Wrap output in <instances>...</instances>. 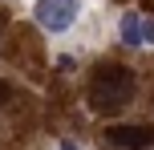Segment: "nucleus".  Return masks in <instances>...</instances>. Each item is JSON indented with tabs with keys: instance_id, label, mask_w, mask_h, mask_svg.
<instances>
[{
	"instance_id": "obj_2",
	"label": "nucleus",
	"mask_w": 154,
	"mask_h": 150,
	"mask_svg": "<svg viewBox=\"0 0 154 150\" xmlns=\"http://www.w3.org/2000/svg\"><path fill=\"white\" fill-rule=\"evenodd\" d=\"M32 16L49 32H69L77 24V16H81V0H37L32 4Z\"/></svg>"
},
{
	"instance_id": "obj_7",
	"label": "nucleus",
	"mask_w": 154,
	"mask_h": 150,
	"mask_svg": "<svg viewBox=\"0 0 154 150\" xmlns=\"http://www.w3.org/2000/svg\"><path fill=\"white\" fill-rule=\"evenodd\" d=\"M57 150H77V142H61V146H57Z\"/></svg>"
},
{
	"instance_id": "obj_4",
	"label": "nucleus",
	"mask_w": 154,
	"mask_h": 150,
	"mask_svg": "<svg viewBox=\"0 0 154 150\" xmlns=\"http://www.w3.org/2000/svg\"><path fill=\"white\" fill-rule=\"evenodd\" d=\"M122 41H126V45H142V16L138 12H126L122 16Z\"/></svg>"
},
{
	"instance_id": "obj_8",
	"label": "nucleus",
	"mask_w": 154,
	"mask_h": 150,
	"mask_svg": "<svg viewBox=\"0 0 154 150\" xmlns=\"http://www.w3.org/2000/svg\"><path fill=\"white\" fill-rule=\"evenodd\" d=\"M146 12H150V16H154V0H146Z\"/></svg>"
},
{
	"instance_id": "obj_1",
	"label": "nucleus",
	"mask_w": 154,
	"mask_h": 150,
	"mask_svg": "<svg viewBox=\"0 0 154 150\" xmlns=\"http://www.w3.org/2000/svg\"><path fill=\"white\" fill-rule=\"evenodd\" d=\"M134 89H138V81L126 65H101L89 81V106L97 114H118L134 102Z\"/></svg>"
},
{
	"instance_id": "obj_3",
	"label": "nucleus",
	"mask_w": 154,
	"mask_h": 150,
	"mask_svg": "<svg viewBox=\"0 0 154 150\" xmlns=\"http://www.w3.org/2000/svg\"><path fill=\"white\" fill-rule=\"evenodd\" d=\"M106 142H109V146H122V150H150V146H154V126H146V122L109 126V130H106Z\"/></svg>"
},
{
	"instance_id": "obj_6",
	"label": "nucleus",
	"mask_w": 154,
	"mask_h": 150,
	"mask_svg": "<svg viewBox=\"0 0 154 150\" xmlns=\"http://www.w3.org/2000/svg\"><path fill=\"white\" fill-rule=\"evenodd\" d=\"M8 97H12V85H8V81H0V106H4Z\"/></svg>"
},
{
	"instance_id": "obj_5",
	"label": "nucleus",
	"mask_w": 154,
	"mask_h": 150,
	"mask_svg": "<svg viewBox=\"0 0 154 150\" xmlns=\"http://www.w3.org/2000/svg\"><path fill=\"white\" fill-rule=\"evenodd\" d=\"M142 45H154V16H142Z\"/></svg>"
}]
</instances>
